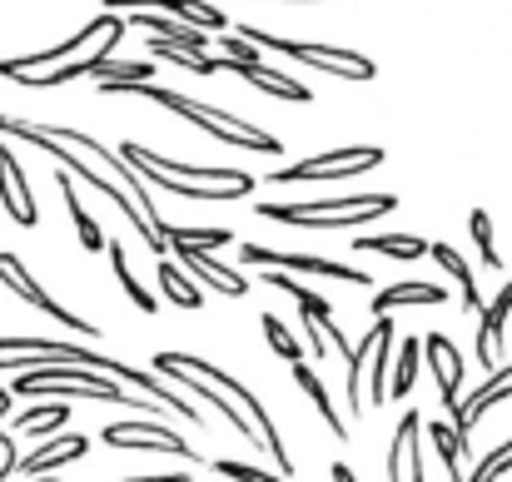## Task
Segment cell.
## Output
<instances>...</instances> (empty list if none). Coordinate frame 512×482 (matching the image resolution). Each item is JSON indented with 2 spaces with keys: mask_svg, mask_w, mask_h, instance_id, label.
Listing matches in <instances>:
<instances>
[{
  "mask_svg": "<svg viewBox=\"0 0 512 482\" xmlns=\"http://www.w3.org/2000/svg\"><path fill=\"white\" fill-rule=\"evenodd\" d=\"M174 368H184V373H194V378H204L214 393H224V398H234V408L254 423V433H259V448L274 458V468H279V478H289L294 473V458H289V448H284V438H279V428H274V418L264 413V403L239 383V378H229L219 363H209V358H194V353H165Z\"/></svg>",
  "mask_w": 512,
  "mask_h": 482,
  "instance_id": "cell-6",
  "label": "cell"
},
{
  "mask_svg": "<svg viewBox=\"0 0 512 482\" xmlns=\"http://www.w3.org/2000/svg\"><path fill=\"white\" fill-rule=\"evenodd\" d=\"M55 184H60V194H65V209H70V219H75V234H80V249L85 254H105V234H100V224H95V214L80 204V194H75V179L55 164Z\"/></svg>",
  "mask_w": 512,
  "mask_h": 482,
  "instance_id": "cell-24",
  "label": "cell"
},
{
  "mask_svg": "<svg viewBox=\"0 0 512 482\" xmlns=\"http://www.w3.org/2000/svg\"><path fill=\"white\" fill-rule=\"evenodd\" d=\"M334 482H358V478H353V468H348V463H334Z\"/></svg>",
  "mask_w": 512,
  "mask_h": 482,
  "instance_id": "cell-43",
  "label": "cell"
},
{
  "mask_svg": "<svg viewBox=\"0 0 512 482\" xmlns=\"http://www.w3.org/2000/svg\"><path fill=\"white\" fill-rule=\"evenodd\" d=\"M125 25H140L145 35H160V40H174V45H189V50H199V55H204V45H209L204 30H194V25H184V20H174V15H155V10H135V15H125Z\"/></svg>",
  "mask_w": 512,
  "mask_h": 482,
  "instance_id": "cell-23",
  "label": "cell"
},
{
  "mask_svg": "<svg viewBox=\"0 0 512 482\" xmlns=\"http://www.w3.org/2000/svg\"><path fill=\"white\" fill-rule=\"evenodd\" d=\"M125 95H145V100L165 105V110L184 115V120H194L204 135H214V140H224V145H234V150H254V155H284L279 135H269L264 125H249V120H239V115H229V110H219V105L189 100V95H179V90L155 85V80H150V85H130Z\"/></svg>",
  "mask_w": 512,
  "mask_h": 482,
  "instance_id": "cell-3",
  "label": "cell"
},
{
  "mask_svg": "<svg viewBox=\"0 0 512 482\" xmlns=\"http://www.w3.org/2000/svg\"><path fill=\"white\" fill-rule=\"evenodd\" d=\"M160 289H165V299H170L174 309H184V314H194V309L204 304L199 284H194V279H189V274H184L179 264H170V259L160 264Z\"/></svg>",
  "mask_w": 512,
  "mask_h": 482,
  "instance_id": "cell-32",
  "label": "cell"
},
{
  "mask_svg": "<svg viewBox=\"0 0 512 482\" xmlns=\"http://www.w3.org/2000/svg\"><path fill=\"white\" fill-rule=\"evenodd\" d=\"M214 244H234V234L229 229H170L165 224V249H199V254H209Z\"/></svg>",
  "mask_w": 512,
  "mask_h": 482,
  "instance_id": "cell-36",
  "label": "cell"
},
{
  "mask_svg": "<svg viewBox=\"0 0 512 482\" xmlns=\"http://www.w3.org/2000/svg\"><path fill=\"white\" fill-rule=\"evenodd\" d=\"M125 482H189L184 473H155V478H125Z\"/></svg>",
  "mask_w": 512,
  "mask_h": 482,
  "instance_id": "cell-42",
  "label": "cell"
},
{
  "mask_svg": "<svg viewBox=\"0 0 512 482\" xmlns=\"http://www.w3.org/2000/svg\"><path fill=\"white\" fill-rule=\"evenodd\" d=\"M179 259H184V274H189V279H199V284H209V289H219V294H229V299H244V294H249V279L234 274V269H224V264H214L209 254L179 249Z\"/></svg>",
  "mask_w": 512,
  "mask_h": 482,
  "instance_id": "cell-22",
  "label": "cell"
},
{
  "mask_svg": "<svg viewBox=\"0 0 512 482\" xmlns=\"http://www.w3.org/2000/svg\"><path fill=\"white\" fill-rule=\"evenodd\" d=\"M234 35H239V40H249L254 50H279V55H289V60L309 65V70L339 75V80H353V85L373 80V60H368V55H358V50H348V45H314V40H284V35H264L259 25H239Z\"/></svg>",
  "mask_w": 512,
  "mask_h": 482,
  "instance_id": "cell-7",
  "label": "cell"
},
{
  "mask_svg": "<svg viewBox=\"0 0 512 482\" xmlns=\"http://www.w3.org/2000/svg\"><path fill=\"white\" fill-rule=\"evenodd\" d=\"M383 150L378 145H348V150H329V155H314V160L284 164L274 169L269 179L274 184H304V179H343V174H363V169H378Z\"/></svg>",
  "mask_w": 512,
  "mask_h": 482,
  "instance_id": "cell-10",
  "label": "cell"
},
{
  "mask_svg": "<svg viewBox=\"0 0 512 482\" xmlns=\"http://www.w3.org/2000/svg\"><path fill=\"white\" fill-rule=\"evenodd\" d=\"M423 358H428V368H433V378H438V393H443V408H448V428H458L463 438H468V428H463V353H458V343L453 338H443V333H428L423 338Z\"/></svg>",
  "mask_w": 512,
  "mask_h": 482,
  "instance_id": "cell-12",
  "label": "cell"
},
{
  "mask_svg": "<svg viewBox=\"0 0 512 482\" xmlns=\"http://www.w3.org/2000/svg\"><path fill=\"white\" fill-rule=\"evenodd\" d=\"M239 259L249 269H274V274H319V279H339V284H373L363 269H348V264L319 259V254H279L264 244H239Z\"/></svg>",
  "mask_w": 512,
  "mask_h": 482,
  "instance_id": "cell-11",
  "label": "cell"
},
{
  "mask_svg": "<svg viewBox=\"0 0 512 482\" xmlns=\"http://www.w3.org/2000/svg\"><path fill=\"white\" fill-rule=\"evenodd\" d=\"M413 304H448V289L443 284H423V279H403V284H388L373 294V319H388L393 309H413Z\"/></svg>",
  "mask_w": 512,
  "mask_h": 482,
  "instance_id": "cell-20",
  "label": "cell"
},
{
  "mask_svg": "<svg viewBox=\"0 0 512 482\" xmlns=\"http://www.w3.org/2000/svg\"><path fill=\"white\" fill-rule=\"evenodd\" d=\"M30 125H35V120H30ZM35 130H40V135H50V140H60V145H70L75 155H85L90 164H105V174H110V179H115V184H120L140 209H145V219H150V224H160V214H155V204H150L145 179H135V169L120 160V150H105V140H95V135L75 130V125H35ZM160 229H165V224H160Z\"/></svg>",
  "mask_w": 512,
  "mask_h": 482,
  "instance_id": "cell-8",
  "label": "cell"
},
{
  "mask_svg": "<svg viewBox=\"0 0 512 482\" xmlns=\"http://www.w3.org/2000/svg\"><path fill=\"white\" fill-rule=\"evenodd\" d=\"M219 468V478H234V482H289V478H279V473H264V468H249V463H214Z\"/></svg>",
  "mask_w": 512,
  "mask_h": 482,
  "instance_id": "cell-40",
  "label": "cell"
},
{
  "mask_svg": "<svg viewBox=\"0 0 512 482\" xmlns=\"http://www.w3.org/2000/svg\"><path fill=\"white\" fill-rule=\"evenodd\" d=\"M0 204H5V214L20 224V229H35L40 224V209H35V194H30V184H25V164L20 155L0 140Z\"/></svg>",
  "mask_w": 512,
  "mask_h": 482,
  "instance_id": "cell-15",
  "label": "cell"
},
{
  "mask_svg": "<svg viewBox=\"0 0 512 482\" xmlns=\"http://www.w3.org/2000/svg\"><path fill=\"white\" fill-rule=\"evenodd\" d=\"M428 438H433V448H438L448 478L463 482V453H468V438H463L458 428H448V423H428Z\"/></svg>",
  "mask_w": 512,
  "mask_h": 482,
  "instance_id": "cell-34",
  "label": "cell"
},
{
  "mask_svg": "<svg viewBox=\"0 0 512 482\" xmlns=\"http://www.w3.org/2000/svg\"><path fill=\"white\" fill-rule=\"evenodd\" d=\"M105 254H110V264H115V279H120L125 299H130V304H135V309H140V314L150 319V314H155L160 304H155V294H150V289H145V284H140V279L130 274V264H125V249H120L115 239H105Z\"/></svg>",
  "mask_w": 512,
  "mask_h": 482,
  "instance_id": "cell-29",
  "label": "cell"
},
{
  "mask_svg": "<svg viewBox=\"0 0 512 482\" xmlns=\"http://www.w3.org/2000/svg\"><path fill=\"white\" fill-rule=\"evenodd\" d=\"M120 160L130 164L135 174L155 179L160 189L199 199V204H224V199H249L254 194V174L234 169V164H174L145 145H120Z\"/></svg>",
  "mask_w": 512,
  "mask_h": 482,
  "instance_id": "cell-2",
  "label": "cell"
},
{
  "mask_svg": "<svg viewBox=\"0 0 512 482\" xmlns=\"http://www.w3.org/2000/svg\"><path fill=\"white\" fill-rule=\"evenodd\" d=\"M219 45H224V60H234V65H259V60H264V50H254V45L239 40V35H224Z\"/></svg>",
  "mask_w": 512,
  "mask_h": 482,
  "instance_id": "cell-41",
  "label": "cell"
},
{
  "mask_svg": "<svg viewBox=\"0 0 512 482\" xmlns=\"http://www.w3.org/2000/svg\"><path fill=\"white\" fill-rule=\"evenodd\" d=\"M348 249H358V254H383V259H403V264H413V259L428 254V244L413 239V234H358Z\"/></svg>",
  "mask_w": 512,
  "mask_h": 482,
  "instance_id": "cell-26",
  "label": "cell"
},
{
  "mask_svg": "<svg viewBox=\"0 0 512 482\" xmlns=\"http://www.w3.org/2000/svg\"><path fill=\"white\" fill-rule=\"evenodd\" d=\"M40 482H55V478H40Z\"/></svg>",
  "mask_w": 512,
  "mask_h": 482,
  "instance_id": "cell-45",
  "label": "cell"
},
{
  "mask_svg": "<svg viewBox=\"0 0 512 482\" xmlns=\"http://www.w3.org/2000/svg\"><path fill=\"white\" fill-rule=\"evenodd\" d=\"M5 413H10V393H0V418H5Z\"/></svg>",
  "mask_w": 512,
  "mask_h": 482,
  "instance_id": "cell-44",
  "label": "cell"
},
{
  "mask_svg": "<svg viewBox=\"0 0 512 482\" xmlns=\"http://www.w3.org/2000/svg\"><path fill=\"white\" fill-rule=\"evenodd\" d=\"M90 80H95L100 95H125L130 85H150L155 65L150 60H115V55H105V60L90 65Z\"/></svg>",
  "mask_w": 512,
  "mask_h": 482,
  "instance_id": "cell-19",
  "label": "cell"
},
{
  "mask_svg": "<svg viewBox=\"0 0 512 482\" xmlns=\"http://www.w3.org/2000/svg\"><path fill=\"white\" fill-rule=\"evenodd\" d=\"M100 5H140V10H155V15H174V20L204 30V35L209 30L224 35V10L209 5V0H100Z\"/></svg>",
  "mask_w": 512,
  "mask_h": 482,
  "instance_id": "cell-17",
  "label": "cell"
},
{
  "mask_svg": "<svg viewBox=\"0 0 512 482\" xmlns=\"http://www.w3.org/2000/svg\"><path fill=\"white\" fill-rule=\"evenodd\" d=\"M259 219L289 224V229H358L368 219H383L398 209V194H353V199H314V204H254Z\"/></svg>",
  "mask_w": 512,
  "mask_h": 482,
  "instance_id": "cell-5",
  "label": "cell"
},
{
  "mask_svg": "<svg viewBox=\"0 0 512 482\" xmlns=\"http://www.w3.org/2000/svg\"><path fill=\"white\" fill-rule=\"evenodd\" d=\"M418 358H423V343H418V338H403L398 358H388V363H393V373H388V398H408V393H413V383H418Z\"/></svg>",
  "mask_w": 512,
  "mask_h": 482,
  "instance_id": "cell-31",
  "label": "cell"
},
{
  "mask_svg": "<svg viewBox=\"0 0 512 482\" xmlns=\"http://www.w3.org/2000/svg\"><path fill=\"white\" fill-rule=\"evenodd\" d=\"M294 383H299V388L309 393V403L319 408V418H324V423H329V428H334L339 438H348V423H343V413L334 408V403H329V388L319 383V373H314L309 363H294Z\"/></svg>",
  "mask_w": 512,
  "mask_h": 482,
  "instance_id": "cell-28",
  "label": "cell"
},
{
  "mask_svg": "<svg viewBox=\"0 0 512 482\" xmlns=\"http://www.w3.org/2000/svg\"><path fill=\"white\" fill-rule=\"evenodd\" d=\"M105 448H125V453H170V458H184V468L199 463V448L184 443L174 428H160L155 418H125V423H110V428H105Z\"/></svg>",
  "mask_w": 512,
  "mask_h": 482,
  "instance_id": "cell-9",
  "label": "cell"
},
{
  "mask_svg": "<svg viewBox=\"0 0 512 482\" xmlns=\"http://www.w3.org/2000/svg\"><path fill=\"white\" fill-rule=\"evenodd\" d=\"M428 259H438V264H443V269H448V274L463 284V304H468V309H478V284H473V269H468V259H463L453 244H428Z\"/></svg>",
  "mask_w": 512,
  "mask_h": 482,
  "instance_id": "cell-35",
  "label": "cell"
},
{
  "mask_svg": "<svg viewBox=\"0 0 512 482\" xmlns=\"http://www.w3.org/2000/svg\"><path fill=\"white\" fill-rule=\"evenodd\" d=\"M383 473H388V482H423V418L418 413L398 418L388 458H383Z\"/></svg>",
  "mask_w": 512,
  "mask_h": 482,
  "instance_id": "cell-14",
  "label": "cell"
},
{
  "mask_svg": "<svg viewBox=\"0 0 512 482\" xmlns=\"http://www.w3.org/2000/svg\"><path fill=\"white\" fill-rule=\"evenodd\" d=\"M65 418H70V403H35V408L15 413L10 433H20V438H45V433L65 428Z\"/></svg>",
  "mask_w": 512,
  "mask_h": 482,
  "instance_id": "cell-27",
  "label": "cell"
},
{
  "mask_svg": "<svg viewBox=\"0 0 512 482\" xmlns=\"http://www.w3.org/2000/svg\"><path fill=\"white\" fill-rule=\"evenodd\" d=\"M508 398H512V363H503V368H493L488 383L473 388V398L463 403V428H473L488 408H498V403H508Z\"/></svg>",
  "mask_w": 512,
  "mask_h": 482,
  "instance_id": "cell-25",
  "label": "cell"
},
{
  "mask_svg": "<svg viewBox=\"0 0 512 482\" xmlns=\"http://www.w3.org/2000/svg\"><path fill=\"white\" fill-rule=\"evenodd\" d=\"M125 30H130V25H125V15L105 10V15H95L85 30H75L65 45H45V50H35V55L0 60V80H20V85H30V90L70 85V80L90 75V65H95V60L115 55V45H120V35H125Z\"/></svg>",
  "mask_w": 512,
  "mask_h": 482,
  "instance_id": "cell-1",
  "label": "cell"
},
{
  "mask_svg": "<svg viewBox=\"0 0 512 482\" xmlns=\"http://www.w3.org/2000/svg\"><path fill=\"white\" fill-rule=\"evenodd\" d=\"M388 328H393V319H378L368 333H363V343H353V348L343 353V388H348V413H353V418L368 413V403H363V363H368L373 343H378Z\"/></svg>",
  "mask_w": 512,
  "mask_h": 482,
  "instance_id": "cell-21",
  "label": "cell"
},
{
  "mask_svg": "<svg viewBox=\"0 0 512 482\" xmlns=\"http://www.w3.org/2000/svg\"><path fill=\"white\" fill-rule=\"evenodd\" d=\"M259 328H264V338H269V348H274L279 358H289V363H304V348H299V338L289 333V323H284V319L264 314V319H259Z\"/></svg>",
  "mask_w": 512,
  "mask_h": 482,
  "instance_id": "cell-38",
  "label": "cell"
},
{
  "mask_svg": "<svg viewBox=\"0 0 512 482\" xmlns=\"http://www.w3.org/2000/svg\"><path fill=\"white\" fill-rule=\"evenodd\" d=\"M388 348H393V328L373 343V353H368V363H363V373H373V383L363 388V403H368V408H383V398H388V358H393Z\"/></svg>",
  "mask_w": 512,
  "mask_h": 482,
  "instance_id": "cell-30",
  "label": "cell"
},
{
  "mask_svg": "<svg viewBox=\"0 0 512 482\" xmlns=\"http://www.w3.org/2000/svg\"><path fill=\"white\" fill-rule=\"evenodd\" d=\"M468 229H473L478 259H483L488 269H503V254H498V244H493V214H488V209H473V214H468Z\"/></svg>",
  "mask_w": 512,
  "mask_h": 482,
  "instance_id": "cell-37",
  "label": "cell"
},
{
  "mask_svg": "<svg viewBox=\"0 0 512 482\" xmlns=\"http://www.w3.org/2000/svg\"><path fill=\"white\" fill-rule=\"evenodd\" d=\"M85 453H90V438H85V433H60V438L40 443L35 453L15 458V473H25V478H50L55 468H65V463H80Z\"/></svg>",
  "mask_w": 512,
  "mask_h": 482,
  "instance_id": "cell-16",
  "label": "cell"
},
{
  "mask_svg": "<svg viewBox=\"0 0 512 482\" xmlns=\"http://www.w3.org/2000/svg\"><path fill=\"white\" fill-rule=\"evenodd\" d=\"M150 55H155V60H170V65L189 70V75H214V70H219V60H209V55H199V50H189V45L160 40V35H150Z\"/></svg>",
  "mask_w": 512,
  "mask_h": 482,
  "instance_id": "cell-33",
  "label": "cell"
},
{
  "mask_svg": "<svg viewBox=\"0 0 512 482\" xmlns=\"http://www.w3.org/2000/svg\"><path fill=\"white\" fill-rule=\"evenodd\" d=\"M508 473H512V438H508V443H498V448H493V453L473 468V478H463V482H503Z\"/></svg>",
  "mask_w": 512,
  "mask_h": 482,
  "instance_id": "cell-39",
  "label": "cell"
},
{
  "mask_svg": "<svg viewBox=\"0 0 512 482\" xmlns=\"http://www.w3.org/2000/svg\"><path fill=\"white\" fill-rule=\"evenodd\" d=\"M10 393H20V398H95V403H130V408H140L125 393V383L105 378L100 368L65 363V358H35V368L15 373Z\"/></svg>",
  "mask_w": 512,
  "mask_h": 482,
  "instance_id": "cell-4",
  "label": "cell"
},
{
  "mask_svg": "<svg viewBox=\"0 0 512 482\" xmlns=\"http://www.w3.org/2000/svg\"><path fill=\"white\" fill-rule=\"evenodd\" d=\"M219 70H234L239 80H249V85H259L264 95H274V100H289V105H309V100H314V90H309V85L289 80L284 70H269L264 60H259V65H234V60H219Z\"/></svg>",
  "mask_w": 512,
  "mask_h": 482,
  "instance_id": "cell-18",
  "label": "cell"
},
{
  "mask_svg": "<svg viewBox=\"0 0 512 482\" xmlns=\"http://www.w3.org/2000/svg\"><path fill=\"white\" fill-rule=\"evenodd\" d=\"M0 284H5V289H10L15 299H25L30 309L50 314L55 323H65V328H75V333H85V338H95V333H100V323L75 319V314H70L65 304H55V299H50V294H45V289L35 284V274H30V269H25V264H20L15 254H0Z\"/></svg>",
  "mask_w": 512,
  "mask_h": 482,
  "instance_id": "cell-13",
  "label": "cell"
}]
</instances>
